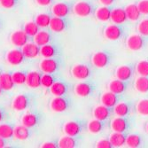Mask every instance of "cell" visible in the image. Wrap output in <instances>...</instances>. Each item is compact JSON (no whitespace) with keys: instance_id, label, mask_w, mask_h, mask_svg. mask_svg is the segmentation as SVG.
<instances>
[{"instance_id":"484cf974","label":"cell","mask_w":148,"mask_h":148,"mask_svg":"<svg viewBox=\"0 0 148 148\" xmlns=\"http://www.w3.org/2000/svg\"><path fill=\"white\" fill-rule=\"evenodd\" d=\"M100 102L102 105L112 108L119 102V99L117 94L108 90L102 93V95L100 96Z\"/></svg>"},{"instance_id":"e575fe53","label":"cell","mask_w":148,"mask_h":148,"mask_svg":"<svg viewBox=\"0 0 148 148\" xmlns=\"http://www.w3.org/2000/svg\"><path fill=\"white\" fill-rule=\"evenodd\" d=\"M125 12L127 15V19L130 20V21H137L138 20H139L140 16H141V12L138 10V7L137 5L135 4H130L128 5L125 8Z\"/></svg>"},{"instance_id":"6da1fadb","label":"cell","mask_w":148,"mask_h":148,"mask_svg":"<svg viewBox=\"0 0 148 148\" xmlns=\"http://www.w3.org/2000/svg\"><path fill=\"white\" fill-rule=\"evenodd\" d=\"M37 94L34 92L20 93L13 99L12 102V108L17 112H21L30 109L36 102Z\"/></svg>"},{"instance_id":"60d3db41","label":"cell","mask_w":148,"mask_h":148,"mask_svg":"<svg viewBox=\"0 0 148 148\" xmlns=\"http://www.w3.org/2000/svg\"><path fill=\"white\" fill-rule=\"evenodd\" d=\"M27 75H28V71L26 70H19L12 73L13 82L17 85H21L26 84Z\"/></svg>"},{"instance_id":"5b68a950","label":"cell","mask_w":148,"mask_h":148,"mask_svg":"<svg viewBox=\"0 0 148 148\" xmlns=\"http://www.w3.org/2000/svg\"><path fill=\"white\" fill-rule=\"evenodd\" d=\"M86 124L87 123H85L82 120H73L69 121V122H66L63 125L62 130L66 135L76 137L79 136L84 130Z\"/></svg>"},{"instance_id":"f907efd6","label":"cell","mask_w":148,"mask_h":148,"mask_svg":"<svg viewBox=\"0 0 148 148\" xmlns=\"http://www.w3.org/2000/svg\"><path fill=\"white\" fill-rule=\"evenodd\" d=\"M8 118H9V113L4 108V107H0V123H4Z\"/></svg>"},{"instance_id":"b9f144b4","label":"cell","mask_w":148,"mask_h":148,"mask_svg":"<svg viewBox=\"0 0 148 148\" xmlns=\"http://www.w3.org/2000/svg\"><path fill=\"white\" fill-rule=\"evenodd\" d=\"M136 111L138 114L148 116V99H140L136 105Z\"/></svg>"},{"instance_id":"6f0895ef","label":"cell","mask_w":148,"mask_h":148,"mask_svg":"<svg viewBox=\"0 0 148 148\" xmlns=\"http://www.w3.org/2000/svg\"><path fill=\"white\" fill-rule=\"evenodd\" d=\"M146 131L148 132V123H147V124H146Z\"/></svg>"},{"instance_id":"681fc988","label":"cell","mask_w":148,"mask_h":148,"mask_svg":"<svg viewBox=\"0 0 148 148\" xmlns=\"http://www.w3.org/2000/svg\"><path fill=\"white\" fill-rule=\"evenodd\" d=\"M35 2L40 6H49L53 5L55 0H35Z\"/></svg>"},{"instance_id":"1f68e13d","label":"cell","mask_w":148,"mask_h":148,"mask_svg":"<svg viewBox=\"0 0 148 148\" xmlns=\"http://www.w3.org/2000/svg\"><path fill=\"white\" fill-rule=\"evenodd\" d=\"M105 121H100L94 118L93 120H90V122L86 124L87 130L91 134H99L100 133L105 127Z\"/></svg>"},{"instance_id":"9a60e30c","label":"cell","mask_w":148,"mask_h":148,"mask_svg":"<svg viewBox=\"0 0 148 148\" xmlns=\"http://www.w3.org/2000/svg\"><path fill=\"white\" fill-rule=\"evenodd\" d=\"M26 58L23 54L21 48L16 47L12 50H10L5 56L6 62L11 66H19L25 61Z\"/></svg>"},{"instance_id":"4dcf8cb0","label":"cell","mask_w":148,"mask_h":148,"mask_svg":"<svg viewBox=\"0 0 148 148\" xmlns=\"http://www.w3.org/2000/svg\"><path fill=\"white\" fill-rule=\"evenodd\" d=\"M126 137L124 132H116L113 131V133L109 136V140L113 145V147H122L126 143Z\"/></svg>"},{"instance_id":"f35d334b","label":"cell","mask_w":148,"mask_h":148,"mask_svg":"<svg viewBox=\"0 0 148 148\" xmlns=\"http://www.w3.org/2000/svg\"><path fill=\"white\" fill-rule=\"evenodd\" d=\"M40 29L41 28H40V27L36 23L35 21L26 22L24 27H23V30L25 31V33L28 36H29L31 38H33L38 33Z\"/></svg>"},{"instance_id":"2e32d148","label":"cell","mask_w":148,"mask_h":148,"mask_svg":"<svg viewBox=\"0 0 148 148\" xmlns=\"http://www.w3.org/2000/svg\"><path fill=\"white\" fill-rule=\"evenodd\" d=\"M30 40H31V37L27 35L23 29H19V30L12 32L10 36V41L12 45L19 48H21L27 43L30 42Z\"/></svg>"},{"instance_id":"8fae6325","label":"cell","mask_w":148,"mask_h":148,"mask_svg":"<svg viewBox=\"0 0 148 148\" xmlns=\"http://www.w3.org/2000/svg\"><path fill=\"white\" fill-rule=\"evenodd\" d=\"M92 72L90 66L87 64H75L71 69V75L76 80H87L90 77Z\"/></svg>"},{"instance_id":"277c9868","label":"cell","mask_w":148,"mask_h":148,"mask_svg":"<svg viewBox=\"0 0 148 148\" xmlns=\"http://www.w3.org/2000/svg\"><path fill=\"white\" fill-rule=\"evenodd\" d=\"M72 99L68 96H56L50 102V108L55 113H63L70 109Z\"/></svg>"},{"instance_id":"74e56055","label":"cell","mask_w":148,"mask_h":148,"mask_svg":"<svg viewBox=\"0 0 148 148\" xmlns=\"http://www.w3.org/2000/svg\"><path fill=\"white\" fill-rule=\"evenodd\" d=\"M134 87L136 90L140 93L148 92V76L139 75L134 83Z\"/></svg>"},{"instance_id":"11a10c76","label":"cell","mask_w":148,"mask_h":148,"mask_svg":"<svg viewBox=\"0 0 148 148\" xmlns=\"http://www.w3.org/2000/svg\"><path fill=\"white\" fill-rule=\"evenodd\" d=\"M5 90L2 89V87H1V85H0V97H1L2 95H3V92H4Z\"/></svg>"},{"instance_id":"f6af8a7d","label":"cell","mask_w":148,"mask_h":148,"mask_svg":"<svg viewBox=\"0 0 148 148\" xmlns=\"http://www.w3.org/2000/svg\"><path fill=\"white\" fill-rule=\"evenodd\" d=\"M21 4V0H0V5L5 9H13Z\"/></svg>"},{"instance_id":"f5cc1de1","label":"cell","mask_w":148,"mask_h":148,"mask_svg":"<svg viewBox=\"0 0 148 148\" xmlns=\"http://www.w3.org/2000/svg\"><path fill=\"white\" fill-rule=\"evenodd\" d=\"M98 1L102 5H106V6H109L112 4H114V2L115 0H98Z\"/></svg>"},{"instance_id":"f1b7e54d","label":"cell","mask_w":148,"mask_h":148,"mask_svg":"<svg viewBox=\"0 0 148 148\" xmlns=\"http://www.w3.org/2000/svg\"><path fill=\"white\" fill-rule=\"evenodd\" d=\"M0 85L5 91L11 90L14 88L15 84L12 80V73L10 72H3L0 75Z\"/></svg>"},{"instance_id":"52a82bcc","label":"cell","mask_w":148,"mask_h":148,"mask_svg":"<svg viewBox=\"0 0 148 148\" xmlns=\"http://www.w3.org/2000/svg\"><path fill=\"white\" fill-rule=\"evenodd\" d=\"M71 21L68 17H57L52 16L49 29L54 33H61L69 29Z\"/></svg>"},{"instance_id":"ab89813d","label":"cell","mask_w":148,"mask_h":148,"mask_svg":"<svg viewBox=\"0 0 148 148\" xmlns=\"http://www.w3.org/2000/svg\"><path fill=\"white\" fill-rule=\"evenodd\" d=\"M125 145L130 148H138L142 145V138L138 134H130L126 137Z\"/></svg>"},{"instance_id":"4fadbf2b","label":"cell","mask_w":148,"mask_h":148,"mask_svg":"<svg viewBox=\"0 0 148 148\" xmlns=\"http://www.w3.org/2000/svg\"><path fill=\"white\" fill-rule=\"evenodd\" d=\"M40 55L44 58L61 57L62 49L60 45L56 44L55 42H52V43L41 46V49H40Z\"/></svg>"},{"instance_id":"3957f363","label":"cell","mask_w":148,"mask_h":148,"mask_svg":"<svg viewBox=\"0 0 148 148\" xmlns=\"http://www.w3.org/2000/svg\"><path fill=\"white\" fill-rule=\"evenodd\" d=\"M63 66L61 57L44 58L39 63L40 71L43 73H59Z\"/></svg>"},{"instance_id":"816d5d0a","label":"cell","mask_w":148,"mask_h":148,"mask_svg":"<svg viewBox=\"0 0 148 148\" xmlns=\"http://www.w3.org/2000/svg\"><path fill=\"white\" fill-rule=\"evenodd\" d=\"M11 139H6L4 138L0 137V148H6L12 146V142L10 141Z\"/></svg>"},{"instance_id":"7dc6e473","label":"cell","mask_w":148,"mask_h":148,"mask_svg":"<svg viewBox=\"0 0 148 148\" xmlns=\"http://www.w3.org/2000/svg\"><path fill=\"white\" fill-rule=\"evenodd\" d=\"M95 146L98 147V148H112L113 147L110 140L109 139H106V138H103V139L99 140L96 143V145Z\"/></svg>"},{"instance_id":"5bb4252c","label":"cell","mask_w":148,"mask_h":148,"mask_svg":"<svg viewBox=\"0 0 148 148\" xmlns=\"http://www.w3.org/2000/svg\"><path fill=\"white\" fill-rule=\"evenodd\" d=\"M124 34V29L119 24H111L106 26L104 29V36L110 41H116L121 37H123Z\"/></svg>"},{"instance_id":"d4e9b609","label":"cell","mask_w":148,"mask_h":148,"mask_svg":"<svg viewBox=\"0 0 148 148\" xmlns=\"http://www.w3.org/2000/svg\"><path fill=\"white\" fill-rule=\"evenodd\" d=\"M133 75V69L129 65L120 66L115 70V77L122 81H129Z\"/></svg>"},{"instance_id":"4316f807","label":"cell","mask_w":148,"mask_h":148,"mask_svg":"<svg viewBox=\"0 0 148 148\" xmlns=\"http://www.w3.org/2000/svg\"><path fill=\"white\" fill-rule=\"evenodd\" d=\"M107 87H108V90L117 94V95H119V94H123L128 89L126 81H122L117 78L114 80H112L108 84V85H107Z\"/></svg>"},{"instance_id":"7bdbcfd3","label":"cell","mask_w":148,"mask_h":148,"mask_svg":"<svg viewBox=\"0 0 148 148\" xmlns=\"http://www.w3.org/2000/svg\"><path fill=\"white\" fill-rule=\"evenodd\" d=\"M136 73L138 75L148 76V60H140L137 63L135 66Z\"/></svg>"},{"instance_id":"7402d4cb","label":"cell","mask_w":148,"mask_h":148,"mask_svg":"<svg viewBox=\"0 0 148 148\" xmlns=\"http://www.w3.org/2000/svg\"><path fill=\"white\" fill-rule=\"evenodd\" d=\"M43 72L41 71H30L28 72L26 80V84L31 89H37L42 86L41 80H42Z\"/></svg>"},{"instance_id":"e0dca14e","label":"cell","mask_w":148,"mask_h":148,"mask_svg":"<svg viewBox=\"0 0 148 148\" xmlns=\"http://www.w3.org/2000/svg\"><path fill=\"white\" fill-rule=\"evenodd\" d=\"M126 46L132 51H140L145 46V38L140 34H132L126 40Z\"/></svg>"},{"instance_id":"cb8c5ba5","label":"cell","mask_w":148,"mask_h":148,"mask_svg":"<svg viewBox=\"0 0 148 148\" xmlns=\"http://www.w3.org/2000/svg\"><path fill=\"white\" fill-rule=\"evenodd\" d=\"M92 115L95 119L100 121H106L111 115V108L104 105H99L95 106L92 110Z\"/></svg>"},{"instance_id":"7c38bea8","label":"cell","mask_w":148,"mask_h":148,"mask_svg":"<svg viewBox=\"0 0 148 148\" xmlns=\"http://www.w3.org/2000/svg\"><path fill=\"white\" fill-rule=\"evenodd\" d=\"M111 57L108 52L99 51L93 53L90 57V62L97 69H103L110 63Z\"/></svg>"},{"instance_id":"30bf717a","label":"cell","mask_w":148,"mask_h":148,"mask_svg":"<svg viewBox=\"0 0 148 148\" xmlns=\"http://www.w3.org/2000/svg\"><path fill=\"white\" fill-rule=\"evenodd\" d=\"M96 90V85L91 82H81L75 85L74 92L76 96L87 98L91 96Z\"/></svg>"},{"instance_id":"d6a6232c","label":"cell","mask_w":148,"mask_h":148,"mask_svg":"<svg viewBox=\"0 0 148 148\" xmlns=\"http://www.w3.org/2000/svg\"><path fill=\"white\" fill-rule=\"evenodd\" d=\"M111 9L108 6H100L99 8H97L94 12V14H95V17L98 21H101V22H106L108 21L111 18Z\"/></svg>"},{"instance_id":"7a4b0ae2","label":"cell","mask_w":148,"mask_h":148,"mask_svg":"<svg viewBox=\"0 0 148 148\" xmlns=\"http://www.w3.org/2000/svg\"><path fill=\"white\" fill-rule=\"evenodd\" d=\"M44 114L36 109H29V111L24 114L21 119V124L29 127L30 129L36 128L42 123L44 119Z\"/></svg>"},{"instance_id":"d6986e66","label":"cell","mask_w":148,"mask_h":148,"mask_svg":"<svg viewBox=\"0 0 148 148\" xmlns=\"http://www.w3.org/2000/svg\"><path fill=\"white\" fill-rule=\"evenodd\" d=\"M49 90L51 95H53L54 97L65 96L69 94V91L70 90V84L68 82H66V81L60 79L52 86H51Z\"/></svg>"},{"instance_id":"9c48e42d","label":"cell","mask_w":148,"mask_h":148,"mask_svg":"<svg viewBox=\"0 0 148 148\" xmlns=\"http://www.w3.org/2000/svg\"><path fill=\"white\" fill-rule=\"evenodd\" d=\"M49 28L40 29L38 33L33 37V42H35L39 46H43L47 44L52 43L55 41V36Z\"/></svg>"},{"instance_id":"ba28073f","label":"cell","mask_w":148,"mask_h":148,"mask_svg":"<svg viewBox=\"0 0 148 148\" xmlns=\"http://www.w3.org/2000/svg\"><path fill=\"white\" fill-rule=\"evenodd\" d=\"M73 2H59L53 4L51 6V13L53 16L57 17H68L73 12Z\"/></svg>"},{"instance_id":"d590c367","label":"cell","mask_w":148,"mask_h":148,"mask_svg":"<svg viewBox=\"0 0 148 148\" xmlns=\"http://www.w3.org/2000/svg\"><path fill=\"white\" fill-rule=\"evenodd\" d=\"M52 13L51 12H42L39 13L35 17V21L36 23L40 27L41 29L44 28H49V25L52 17Z\"/></svg>"},{"instance_id":"603a6c76","label":"cell","mask_w":148,"mask_h":148,"mask_svg":"<svg viewBox=\"0 0 148 148\" xmlns=\"http://www.w3.org/2000/svg\"><path fill=\"white\" fill-rule=\"evenodd\" d=\"M41 46L36 45L35 42H29L21 47L23 54L26 59H35L40 55Z\"/></svg>"},{"instance_id":"44dd1931","label":"cell","mask_w":148,"mask_h":148,"mask_svg":"<svg viewBox=\"0 0 148 148\" xmlns=\"http://www.w3.org/2000/svg\"><path fill=\"white\" fill-rule=\"evenodd\" d=\"M81 144V138L79 136L73 137L66 135L58 140V147L60 148H75L78 147Z\"/></svg>"},{"instance_id":"8992f818","label":"cell","mask_w":148,"mask_h":148,"mask_svg":"<svg viewBox=\"0 0 148 148\" xmlns=\"http://www.w3.org/2000/svg\"><path fill=\"white\" fill-rule=\"evenodd\" d=\"M95 10V6L90 1H79L75 3L73 6V12L81 18L90 16L94 13Z\"/></svg>"},{"instance_id":"9f6ffc18","label":"cell","mask_w":148,"mask_h":148,"mask_svg":"<svg viewBox=\"0 0 148 148\" xmlns=\"http://www.w3.org/2000/svg\"><path fill=\"white\" fill-rule=\"evenodd\" d=\"M2 73H3V69H2L1 68H0V75H2Z\"/></svg>"},{"instance_id":"83f0119b","label":"cell","mask_w":148,"mask_h":148,"mask_svg":"<svg viewBox=\"0 0 148 148\" xmlns=\"http://www.w3.org/2000/svg\"><path fill=\"white\" fill-rule=\"evenodd\" d=\"M131 111H132V107L130 104L126 102H118L114 106V114L116 116H123V117L129 116Z\"/></svg>"},{"instance_id":"bcb514c9","label":"cell","mask_w":148,"mask_h":148,"mask_svg":"<svg viewBox=\"0 0 148 148\" xmlns=\"http://www.w3.org/2000/svg\"><path fill=\"white\" fill-rule=\"evenodd\" d=\"M137 5L141 12V14L144 15L148 14V0H140Z\"/></svg>"},{"instance_id":"c3c4849f","label":"cell","mask_w":148,"mask_h":148,"mask_svg":"<svg viewBox=\"0 0 148 148\" xmlns=\"http://www.w3.org/2000/svg\"><path fill=\"white\" fill-rule=\"evenodd\" d=\"M40 147L42 148H57L58 147V140H51L43 143Z\"/></svg>"},{"instance_id":"ee69618b","label":"cell","mask_w":148,"mask_h":148,"mask_svg":"<svg viewBox=\"0 0 148 148\" xmlns=\"http://www.w3.org/2000/svg\"><path fill=\"white\" fill-rule=\"evenodd\" d=\"M137 30L141 36H148V19H144L138 24Z\"/></svg>"},{"instance_id":"db71d44e","label":"cell","mask_w":148,"mask_h":148,"mask_svg":"<svg viewBox=\"0 0 148 148\" xmlns=\"http://www.w3.org/2000/svg\"><path fill=\"white\" fill-rule=\"evenodd\" d=\"M3 27H4V21L2 18H0V30L3 29Z\"/></svg>"},{"instance_id":"8d00e7d4","label":"cell","mask_w":148,"mask_h":148,"mask_svg":"<svg viewBox=\"0 0 148 148\" xmlns=\"http://www.w3.org/2000/svg\"><path fill=\"white\" fill-rule=\"evenodd\" d=\"M13 130L14 125L10 123H0V137L12 139L13 138Z\"/></svg>"},{"instance_id":"ffe728a7","label":"cell","mask_w":148,"mask_h":148,"mask_svg":"<svg viewBox=\"0 0 148 148\" xmlns=\"http://www.w3.org/2000/svg\"><path fill=\"white\" fill-rule=\"evenodd\" d=\"M33 129H30L23 124L14 126V130H13V138L21 141L29 139L33 136Z\"/></svg>"},{"instance_id":"f546056e","label":"cell","mask_w":148,"mask_h":148,"mask_svg":"<svg viewBox=\"0 0 148 148\" xmlns=\"http://www.w3.org/2000/svg\"><path fill=\"white\" fill-rule=\"evenodd\" d=\"M110 20L114 24H123L128 19L125 10L123 8H114L111 11V18Z\"/></svg>"},{"instance_id":"836d02e7","label":"cell","mask_w":148,"mask_h":148,"mask_svg":"<svg viewBox=\"0 0 148 148\" xmlns=\"http://www.w3.org/2000/svg\"><path fill=\"white\" fill-rule=\"evenodd\" d=\"M60 79L59 73H44L42 75V80H41V84L42 86L45 88L49 89L51 86L54 84L57 81Z\"/></svg>"},{"instance_id":"ac0fdd59","label":"cell","mask_w":148,"mask_h":148,"mask_svg":"<svg viewBox=\"0 0 148 148\" xmlns=\"http://www.w3.org/2000/svg\"><path fill=\"white\" fill-rule=\"evenodd\" d=\"M130 121L126 117H123V116H116L114 117L110 123V127L111 130L113 131H116V132H125L127 131L130 127Z\"/></svg>"}]
</instances>
